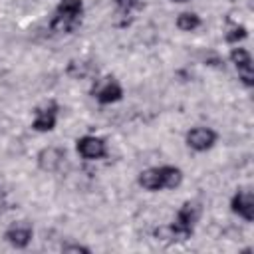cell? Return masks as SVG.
I'll return each mask as SVG.
<instances>
[{"label": "cell", "instance_id": "obj_12", "mask_svg": "<svg viewBox=\"0 0 254 254\" xmlns=\"http://www.w3.org/2000/svg\"><path fill=\"white\" fill-rule=\"evenodd\" d=\"M200 26V18L194 12H183L177 18V28L183 32H194Z\"/></svg>", "mask_w": 254, "mask_h": 254}, {"label": "cell", "instance_id": "obj_13", "mask_svg": "<svg viewBox=\"0 0 254 254\" xmlns=\"http://www.w3.org/2000/svg\"><path fill=\"white\" fill-rule=\"evenodd\" d=\"M248 36V32H246V28L244 26H234V28H230L228 32H226V36H224V40L228 42V44H238L240 40H244Z\"/></svg>", "mask_w": 254, "mask_h": 254}, {"label": "cell", "instance_id": "obj_16", "mask_svg": "<svg viewBox=\"0 0 254 254\" xmlns=\"http://www.w3.org/2000/svg\"><path fill=\"white\" fill-rule=\"evenodd\" d=\"M171 2H177V4H185V2H189V0H171Z\"/></svg>", "mask_w": 254, "mask_h": 254}, {"label": "cell", "instance_id": "obj_2", "mask_svg": "<svg viewBox=\"0 0 254 254\" xmlns=\"http://www.w3.org/2000/svg\"><path fill=\"white\" fill-rule=\"evenodd\" d=\"M83 4L81 0H60L50 22V28L58 34H71L81 24Z\"/></svg>", "mask_w": 254, "mask_h": 254}, {"label": "cell", "instance_id": "obj_7", "mask_svg": "<svg viewBox=\"0 0 254 254\" xmlns=\"http://www.w3.org/2000/svg\"><path fill=\"white\" fill-rule=\"evenodd\" d=\"M214 143H216V133L210 127H192L187 133V145L196 153L208 151Z\"/></svg>", "mask_w": 254, "mask_h": 254}, {"label": "cell", "instance_id": "obj_14", "mask_svg": "<svg viewBox=\"0 0 254 254\" xmlns=\"http://www.w3.org/2000/svg\"><path fill=\"white\" fill-rule=\"evenodd\" d=\"M115 2V6L121 10V12H125V14H129L131 10H135V8H141V4H143V0H113Z\"/></svg>", "mask_w": 254, "mask_h": 254}, {"label": "cell", "instance_id": "obj_15", "mask_svg": "<svg viewBox=\"0 0 254 254\" xmlns=\"http://www.w3.org/2000/svg\"><path fill=\"white\" fill-rule=\"evenodd\" d=\"M62 252H83V254H89V248L81 246V244H64Z\"/></svg>", "mask_w": 254, "mask_h": 254}, {"label": "cell", "instance_id": "obj_10", "mask_svg": "<svg viewBox=\"0 0 254 254\" xmlns=\"http://www.w3.org/2000/svg\"><path fill=\"white\" fill-rule=\"evenodd\" d=\"M56 121H58V105L50 103V105H44V107L36 109L32 129L38 131V133H48L56 127Z\"/></svg>", "mask_w": 254, "mask_h": 254}, {"label": "cell", "instance_id": "obj_1", "mask_svg": "<svg viewBox=\"0 0 254 254\" xmlns=\"http://www.w3.org/2000/svg\"><path fill=\"white\" fill-rule=\"evenodd\" d=\"M183 183V171L179 167H153L139 175V185L145 190H163V189H175Z\"/></svg>", "mask_w": 254, "mask_h": 254}, {"label": "cell", "instance_id": "obj_5", "mask_svg": "<svg viewBox=\"0 0 254 254\" xmlns=\"http://www.w3.org/2000/svg\"><path fill=\"white\" fill-rule=\"evenodd\" d=\"M230 62L234 64V67H236L238 77L242 79V83L246 87H252L254 85V69H252V58H250L248 50H244V48H232Z\"/></svg>", "mask_w": 254, "mask_h": 254}, {"label": "cell", "instance_id": "obj_8", "mask_svg": "<svg viewBox=\"0 0 254 254\" xmlns=\"http://www.w3.org/2000/svg\"><path fill=\"white\" fill-rule=\"evenodd\" d=\"M230 208L234 214H238L246 222H252L254 220V194H252V190H246V189L238 190L230 200Z\"/></svg>", "mask_w": 254, "mask_h": 254}, {"label": "cell", "instance_id": "obj_6", "mask_svg": "<svg viewBox=\"0 0 254 254\" xmlns=\"http://www.w3.org/2000/svg\"><path fill=\"white\" fill-rule=\"evenodd\" d=\"M32 236H34V228L30 222L26 220H20V222H14L6 228L4 232V238L8 244H12L14 248H26L30 242H32Z\"/></svg>", "mask_w": 254, "mask_h": 254}, {"label": "cell", "instance_id": "obj_9", "mask_svg": "<svg viewBox=\"0 0 254 254\" xmlns=\"http://www.w3.org/2000/svg\"><path fill=\"white\" fill-rule=\"evenodd\" d=\"M93 97L103 105L115 103V101H119L123 97V89L113 77H105L103 81L97 83V87H93Z\"/></svg>", "mask_w": 254, "mask_h": 254}, {"label": "cell", "instance_id": "obj_11", "mask_svg": "<svg viewBox=\"0 0 254 254\" xmlns=\"http://www.w3.org/2000/svg\"><path fill=\"white\" fill-rule=\"evenodd\" d=\"M65 159V151L60 149V147H48V149H42L40 155H38V163H40V169L44 171H58L60 165L64 163Z\"/></svg>", "mask_w": 254, "mask_h": 254}, {"label": "cell", "instance_id": "obj_17", "mask_svg": "<svg viewBox=\"0 0 254 254\" xmlns=\"http://www.w3.org/2000/svg\"><path fill=\"white\" fill-rule=\"evenodd\" d=\"M0 196H4V190H2V183H0Z\"/></svg>", "mask_w": 254, "mask_h": 254}, {"label": "cell", "instance_id": "obj_4", "mask_svg": "<svg viewBox=\"0 0 254 254\" xmlns=\"http://www.w3.org/2000/svg\"><path fill=\"white\" fill-rule=\"evenodd\" d=\"M75 149L79 153V157L87 159V161H97L103 159L107 155V145L101 137L95 135H83L75 141Z\"/></svg>", "mask_w": 254, "mask_h": 254}, {"label": "cell", "instance_id": "obj_3", "mask_svg": "<svg viewBox=\"0 0 254 254\" xmlns=\"http://www.w3.org/2000/svg\"><path fill=\"white\" fill-rule=\"evenodd\" d=\"M198 216H200V204L192 202V200H187L179 208L173 224L167 228L169 238H173V240H187V238H190V234L194 230V224L198 222Z\"/></svg>", "mask_w": 254, "mask_h": 254}]
</instances>
